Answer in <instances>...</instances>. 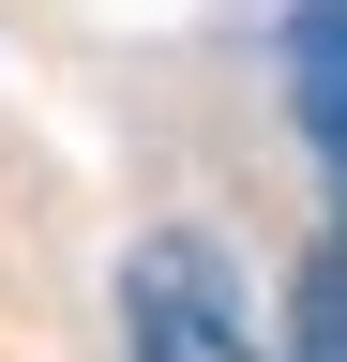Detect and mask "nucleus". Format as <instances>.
<instances>
[{
	"mask_svg": "<svg viewBox=\"0 0 347 362\" xmlns=\"http://www.w3.org/2000/svg\"><path fill=\"white\" fill-rule=\"evenodd\" d=\"M287 121H302V151L332 181V226H347V0H317L287 30Z\"/></svg>",
	"mask_w": 347,
	"mask_h": 362,
	"instance_id": "f03ea898",
	"label": "nucleus"
},
{
	"mask_svg": "<svg viewBox=\"0 0 347 362\" xmlns=\"http://www.w3.org/2000/svg\"><path fill=\"white\" fill-rule=\"evenodd\" d=\"M287 362H347V226L287 272Z\"/></svg>",
	"mask_w": 347,
	"mask_h": 362,
	"instance_id": "7ed1b4c3",
	"label": "nucleus"
},
{
	"mask_svg": "<svg viewBox=\"0 0 347 362\" xmlns=\"http://www.w3.org/2000/svg\"><path fill=\"white\" fill-rule=\"evenodd\" d=\"M121 362H287L242 302V257L211 226H136L121 242Z\"/></svg>",
	"mask_w": 347,
	"mask_h": 362,
	"instance_id": "f257e3e1",
	"label": "nucleus"
}]
</instances>
